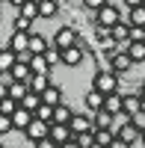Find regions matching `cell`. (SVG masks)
<instances>
[{
  "mask_svg": "<svg viewBox=\"0 0 145 148\" xmlns=\"http://www.w3.org/2000/svg\"><path fill=\"white\" fill-rule=\"evenodd\" d=\"M122 15H124V12H118L116 3H107L104 9L95 12L92 18H95V27H107V30H113L116 24H122Z\"/></svg>",
  "mask_w": 145,
  "mask_h": 148,
  "instance_id": "6da1fadb",
  "label": "cell"
},
{
  "mask_svg": "<svg viewBox=\"0 0 145 148\" xmlns=\"http://www.w3.org/2000/svg\"><path fill=\"white\" fill-rule=\"evenodd\" d=\"M92 89H98L101 95H113V92H118V74H116V71H95Z\"/></svg>",
  "mask_w": 145,
  "mask_h": 148,
  "instance_id": "7a4b0ae2",
  "label": "cell"
},
{
  "mask_svg": "<svg viewBox=\"0 0 145 148\" xmlns=\"http://www.w3.org/2000/svg\"><path fill=\"white\" fill-rule=\"evenodd\" d=\"M80 42V33L71 27V24H62L56 33H53V47H59V51H68V47H74Z\"/></svg>",
  "mask_w": 145,
  "mask_h": 148,
  "instance_id": "3957f363",
  "label": "cell"
},
{
  "mask_svg": "<svg viewBox=\"0 0 145 148\" xmlns=\"http://www.w3.org/2000/svg\"><path fill=\"white\" fill-rule=\"evenodd\" d=\"M24 136H27V139L36 145V142H42V139L51 136V125H47V121H42V119H33V121H30V127L24 130Z\"/></svg>",
  "mask_w": 145,
  "mask_h": 148,
  "instance_id": "277c9868",
  "label": "cell"
},
{
  "mask_svg": "<svg viewBox=\"0 0 145 148\" xmlns=\"http://www.w3.org/2000/svg\"><path fill=\"white\" fill-rule=\"evenodd\" d=\"M116 133H118V139H124L127 145H133V142H139V139H142V130H139L130 119H127V121H122V125L116 127Z\"/></svg>",
  "mask_w": 145,
  "mask_h": 148,
  "instance_id": "5b68a950",
  "label": "cell"
},
{
  "mask_svg": "<svg viewBox=\"0 0 145 148\" xmlns=\"http://www.w3.org/2000/svg\"><path fill=\"white\" fill-rule=\"evenodd\" d=\"M116 119L110 110H98V113H92V121H95V127L98 130H116Z\"/></svg>",
  "mask_w": 145,
  "mask_h": 148,
  "instance_id": "8992f818",
  "label": "cell"
},
{
  "mask_svg": "<svg viewBox=\"0 0 145 148\" xmlns=\"http://www.w3.org/2000/svg\"><path fill=\"white\" fill-rule=\"evenodd\" d=\"M30 36H33V33H15V30H12V36H9V45H6V47H12L15 53L30 51Z\"/></svg>",
  "mask_w": 145,
  "mask_h": 148,
  "instance_id": "52a82bcc",
  "label": "cell"
},
{
  "mask_svg": "<svg viewBox=\"0 0 145 148\" xmlns=\"http://www.w3.org/2000/svg\"><path fill=\"white\" fill-rule=\"evenodd\" d=\"M42 104H47V107H59V104H65V95H62V86H56V83H51V86H47V92L42 95Z\"/></svg>",
  "mask_w": 145,
  "mask_h": 148,
  "instance_id": "ba28073f",
  "label": "cell"
},
{
  "mask_svg": "<svg viewBox=\"0 0 145 148\" xmlns=\"http://www.w3.org/2000/svg\"><path fill=\"white\" fill-rule=\"evenodd\" d=\"M51 47H53V45L47 42L42 33H33V36H30V53H33V56H44Z\"/></svg>",
  "mask_w": 145,
  "mask_h": 148,
  "instance_id": "9c48e42d",
  "label": "cell"
},
{
  "mask_svg": "<svg viewBox=\"0 0 145 148\" xmlns=\"http://www.w3.org/2000/svg\"><path fill=\"white\" fill-rule=\"evenodd\" d=\"M104 101H107V95H101L98 89H89L86 95H83V104H86L89 113H98V110H104Z\"/></svg>",
  "mask_w": 145,
  "mask_h": 148,
  "instance_id": "30bf717a",
  "label": "cell"
},
{
  "mask_svg": "<svg viewBox=\"0 0 145 148\" xmlns=\"http://www.w3.org/2000/svg\"><path fill=\"white\" fill-rule=\"evenodd\" d=\"M83 59H86V53H83L80 45H74V47H68V51H62V65H68V68H77Z\"/></svg>",
  "mask_w": 145,
  "mask_h": 148,
  "instance_id": "8fae6325",
  "label": "cell"
},
{
  "mask_svg": "<svg viewBox=\"0 0 145 148\" xmlns=\"http://www.w3.org/2000/svg\"><path fill=\"white\" fill-rule=\"evenodd\" d=\"M130 68H133V59H130V53H127V51H118V53L113 56V71L122 77V74H127Z\"/></svg>",
  "mask_w": 145,
  "mask_h": 148,
  "instance_id": "7c38bea8",
  "label": "cell"
},
{
  "mask_svg": "<svg viewBox=\"0 0 145 148\" xmlns=\"http://www.w3.org/2000/svg\"><path fill=\"white\" fill-rule=\"evenodd\" d=\"M68 127L74 130V136H77V133H83V130H95V121H92V116H86V113H74V119H71Z\"/></svg>",
  "mask_w": 145,
  "mask_h": 148,
  "instance_id": "4fadbf2b",
  "label": "cell"
},
{
  "mask_svg": "<svg viewBox=\"0 0 145 148\" xmlns=\"http://www.w3.org/2000/svg\"><path fill=\"white\" fill-rule=\"evenodd\" d=\"M51 139L56 145H65V142L74 139V130H71L68 125H51Z\"/></svg>",
  "mask_w": 145,
  "mask_h": 148,
  "instance_id": "5bb4252c",
  "label": "cell"
},
{
  "mask_svg": "<svg viewBox=\"0 0 145 148\" xmlns=\"http://www.w3.org/2000/svg\"><path fill=\"white\" fill-rule=\"evenodd\" d=\"M15 62H18V53L12 47H0V74H12Z\"/></svg>",
  "mask_w": 145,
  "mask_h": 148,
  "instance_id": "9a60e30c",
  "label": "cell"
},
{
  "mask_svg": "<svg viewBox=\"0 0 145 148\" xmlns=\"http://www.w3.org/2000/svg\"><path fill=\"white\" fill-rule=\"evenodd\" d=\"M12 30L15 33H36V21H30L21 12H12Z\"/></svg>",
  "mask_w": 145,
  "mask_h": 148,
  "instance_id": "2e32d148",
  "label": "cell"
},
{
  "mask_svg": "<svg viewBox=\"0 0 145 148\" xmlns=\"http://www.w3.org/2000/svg\"><path fill=\"white\" fill-rule=\"evenodd\" d=\"M104 110H110L113 116H122V113H124V95H122V92H113V95H107V101H104Z\"/></svg>",
  "mask_w": 145,
  "mask_h": 148,
  "instance_id": "e0dca14e",
  "label": "cell"
},
{
  "mask_svg": "<svg viewBox=\"0 0 145 148\" xmlns=\"http://www.w3.org/2000/svg\"><path fill=\"white\" fill-rule=\"evenodd\" d=\"M122 21H127L130 27H145V6H136V9H127Z\"/></svg>",
  "mask_w": 145,
  "mask_h": 148,
  "instance_id": "ac0fdd59",
  "label": "cell"
},
{
  "mask_svg": "<svg viewBox=\"0 0 145 148\" xmlns=\"http://www.w3.org/2000/svg\"><path fill=\"white\" fill-rule=\"evenodd\" d=\"M47 86H51V74H33L30 77V92H36V95H44Z\"/></svg>",
  "mask_w": 145,
  "mask_h": 148,
  "instance_id": "d6986e66",
  "label": "cell"
},
{
  "mask_svg": "<svg viewBox=\"0 0 145 148\" xmlns=\"http://www.w3.org/2000/svg\"><path fill=\"white\" fill-rule=\"evenodd\" d=\"M33 119H36V116L30 113V110H24V107H18V113L12 116V125H15V130H27Z\"/></svg>",
  "mask_w": 145,
  "mask_h": 148,
  "instance_id": "ffe728a7",
  "label": "cell"
},
{
  "mask_svg": "<svg viewBox=\"0 0 145 148\" xmlns=\"http://www.w3.org/2000/svg\"><path fill=\"white\" fill-rule=\"evenodd\" d=\"M142 104H145V101L139 98V92H136V95H124V116H127V119H133L139 110H142Z\"/></svg>",
  "mask_w": 145,
  "mask_h": 148,
  "instance_id": "44dd1931",
  "label": "cell"
},
{
  "mask_svg": "<svg viewBox=\"0 0 145 148\" xmlns=\"http://www.w3.org/2000/svg\"><path fill=\"white\" fill-rule=\"evenodd\" d=\"M110 33H113V39H116L118 45H122V47H127V42H130V24H127V21L116 24V27H113Z\"/></svg>",
  "mask_w": 145,
  "mask_h": 148,
  "instance_id": "7402d4cb",
  "label": "cell"
},
{
  "mask_svg": "<svg viewBox=\"0 0 145 148\" xmlns=\"http://www.w3.org/2000/svg\"><path fill=\"white\" fill-rule=\"evenodd\" d=\"M30 77H33L30 62H15V68H12V80H15V83H30Z\"/></svg>",
  "mask_w": 145,
  "mask_h": 148,
  "instance_id": "603a6c76",
  "label": "cell"
},
{
  "mask_svg": "<svg viewBox=\"0 0 145 148\" xmlns=\"http://www.w3.org/2000/svg\"><path fill=\"white\" fill-rule=\"evenodd\" d=\"M71 119H74V110L68 104H59L53 110V125H71Z\"/></svg>",
  "mask_w": 145,
  "mask_h": 148,
  "instance_id": "cb8c5ba5",
  "label": "cell"
},
{
  "mask_svg": "<svg viewBox=\"0 0 145 148\" xmlns=\"http://www.w3.org/2000/svg\"><path fill=\"white\" fill-rule=\"evenodd\" d=\"M59 0H39V18H53L59 12Z\"/></svg>",
  "mask_w": 145,
  "mask_h": 148,
  "instance_id": "d4e9b609",
  "label": "cell"
},
{
  "mask_svg": "<svg viewBox=\"0 0 145 148\" xmlns=\"http://www.w3.org/2000/svg\"><path fill=\"white\" fill-rule=\"evenodd\" d=\"M116 139H118L116 130H98V127H95V142H98V148H110Z\"/></svg>",
  "mask_w": 145,
  "mask_h": 148,
  "instance_id": "484cf974",
  "label": "cell"
},
{
  "mask_svg": "<svg viewBox=\"0 0 145 148\" xmlns=\"http://www.w3.org/2000/svg\"><path fill=\"white\" fill-rule=\"evenodd\" d=\"M124 51L130 53V59H133V65L136 62H145V42H130Z\"/></svg>",
  "mask_w": 145,
  "mask_h": 148,
  "instance_id": "4316f807",
  "label": "cell"
},
{
  "mask_svg": "<svg viewBox=\"0 0 145 148\" xmlns=\"http://www.w3.org/2000/svg\"><path fill=\"white\" fill-rule=\"evenodd\" d=\"M27 95H30V83H12V86H9V98H15L18 104H21Z\"/></svg>",
  "mask_w": 145,
  "mask_h": 148,
  "instance_id": "83f0119b",
  "label": "cell"
},
{
  "mask_svg": "<svg viewBox=\"0 0 145 148\" xmlns=\"http://www.w3.org/2000/svg\"><path fill=\"white\" fill-rule=\"evenodd\" d=\"M30 68H33V74H51L53 65L47 62L44 56H33V59H30Z\"/></svg>",
  "mask_w": 145,
  "mask_h": 148,
  "instance_id": "f1b7e54d",
  "label": "cell"
},
{
  "mask_svg": "<svg viewBox=\"0 0 145 148\" xmlns=\"http://www.w3.org/2000/svg\"><path fill=\"white\" fill-rule=\"evenodd\" d=\"M74 142H77L80 148H98V142H95V130H83V133H77Z\"/></svg>",
  "mask_w": 145,
  "mask_h": 148,
  "instance_id": "f546056e",
  "label": "cell"
},
{
  "mask_svg": "<svg viewBox=\"0 0 145 148\" xmlns=\"http://www.w3.org/2000/svg\"><path fill=\"white\" fill-rule=\"evenodd\" d=\"M92 36H95V42H98L101 47H107V45H113V42H116V39H113V33L107 30V27H95Z\"/></svg>",
  "mask_w": 145,
  "mask_h": 148,
  "instance_id": "4dcf8cb0",
  "label": "cell"
},
{
  "mask_svg": "<svg viewBox=\"0 0 145 148\" xmlns=\"http://www.w3.org/2000/svg\"><path fill=\"white\" fill-rule=\"evenodd\" d=\"M21 107H24V110H30V113H36V110L42 107V95L30 92V95H27V98H24V101H21Z\"/></svg>",
  "mask_w": 145,
  "mask_h": 148,
  "instance_id": "1f68e13d",
  "label": "cell"
},
{
  "mask_svg": "<svg viewBox=\"0 0 145 148\" xmlns=\"http://www.w3.org/2000/svg\"><path fill=\"white\" fill-rule=\"evenodd\" d=\"M53 110H56V107H47V104H42V107L33 113V116H36V119H42V121H47V125H53Z\"/></svg>",
  "mask_w": 145,
  "mask_h": 148,
  "instance_id": "d6a6232c",
  "label": "cell"
},
{
  "mask_svg": "<svg viewBox=\"0 0 145 148\" xmlns=\"http://www.w3.org/2000/svg\"><path fill=\"white\" fill-rule=\"evenodd\" d=\"M18 12H21V15H27L30 21H39V3H33V0H30V3H24Z\"/></svg>",
  "mask_w": 145,
  "mask_h": 148,
  "instance_id": "836d02e7",
  "label": "cell"
},
{
  "mask_svg": "<svg viewBox=\"0 0 145 148\" xmlns=\"http://www.w3.org/2000/svg\"><path fill=\"white\" fill-rule=\"evenodd\" d=\"M44 59H47L51 65H62V51H59V47H51V51L44 53Z\"/></svg>",
  "mask_w": 145,
  "mask_h": 148,
  "instance_id": "e575fe53",
  "label": "cell"
},
{
  "mask_svg": "<svg viewBox=\"0 0 145 148\" xmlns=\"http://www.w3.org/2000/svg\"><path fill=\"white\" fill-rule=\"evenodd\" d=\"M107 3H110V0H83V9H89L92 15H95V12H98V9H104Z\"/></svg>",
  "mask_w": 145,
  "mask_h": 148,
  "instance_id": "d590c367",
  "label": "cell"
},
{
  "mask_svg": "<svg viewBox=\"0 0 145 148\" xmlns=\"http://www.w3.org/2000/svg\"><path fill=\"white\" fill-rule=\"evenodd\" d=\"M130 42H145V27H130Z\"/></svg>",
  "mask_w": 145,
  "mask_h": 148,
  "instance_id": "8d00e7d4",
  "label": "cell"
},
{
  "mask_svg": "<svg viewBox=\"0 0 145 148\" xmlns=\"http://www.w3.org/2000/svg\"><path fill=\"white\" fill-rule=\"evenodd\" d=\"M9 130H15L12 119H9V116H0V136H3V133H9Z\"/></svg>",
  "mask_w": 145,
  "mask_h": 148,
  "instance_id": "74e56055",
  "label": "cell"
},
{
  "mask_svg": "<svg viewBox=\"0 0 145 148\" xmlns=\"http://www.w3.org/2000/svg\"><path fill=\"white\" fill-rule=\"evenodd\" d=\"M130 121H133V125H136L139 130H145V110H139V113H136L133 119H130Z\"/></svg>",
  "mask_w": 145,
  "mask_h": 148,
  "instance_id": "f35d334b",
  "label": "cell"
},
{
  "mask_svg": "<svg viewBox=\"0 0 145 148\" xmlns=\"http://www.w3.org/2000/svg\"><path fill=\"white\" fill-rule=\"evenodd\" d=\"M36 148H59V145H56L51 136H47V139H42V142H36Z\"/></svg>",
  "mask_w": 145,
  "mask_h": 148,
  "instance_id": "ab89813d",
  "label": "cell"
},
{
  "mask_svg": "<svg viewBox=\"0 0 145 148\" xmlns=\"http://www.w3.org/2000/svg\"><path fill=\"white\" fill-rule=\"evenodd\" d=\"M24 3H30V0H9V6H12V9H15V12H18V9H21Z\"/></svg>",
  "mask_w": 145,
  "mask_h": 148,
  "instance_id": "60d3db41",
  "label": "cell"
},
{
  "mask_svg": "<svg viewBox=\"0 0 145 148\" xmlns=\"http://www.w3.org/2000/svg\"><path fill=\"white\" fill-rule=\"evenodd\" d=\"M110 148H130V145H127V142H124V139H116V142H113V145H110Z\"/></svg>",
  "mask_w": 145,
  "mask_h": 148,
  "instance_id": "b9f144b4",
  "label": "cell"
},
{
  "mask_svg": "<svg viewBox=\"0 0 145 148\" xmlns=\"http://www.w3.org/2000/svg\"><path fill=\"white\" fill-rule=\"evenodd\" d=\"M124 3H127L130 9H136V6H142V0H124Z\"/></svg>",
  "mask_w": 145,
  "mask_h": 148,
  "instance_id": "7bdbcfd3",
  "label": "cell"
},
{
  "mask_svg": "<svg viewBox=\"0 0 145 148\" xmlns=\"http://www.w3.org/2000/svg\"><path fill=\"white\" fill-rule=\"evenodd\" d=\"M59 148H80V145H77L74 139H71V142H65V145H59Z\"/></svg>",
  "mask_w": 145,
  "mask_h": 148,
  "instance_id": "ee69618b",
  "label": "cell"
},
{
  "mask_svg": "<svg viewBox=\"0 0 145 148\" xmlns=\"http://www.w3.org/2000/svg\"><path fill=\"white\" fill-rule=\"evenodd\" d=\"M0 3H9V0H0Z\"/></svg>",
  "mask_w": 145,
  "mask_h": 148,
  "instance_id": "f6af8a7d",
  "label": "cell"
},
{
  "mask_svg": "<svg viewBox=\"0 0 145 148\" xmlns=\"http://www.w3.org/2000/svg\"><path fill=\"white\" fill-rule=\"evenodd\" d=\"M59 3H68V0H59Z\"/></svg>",
  "mask_w": 145,
  "mask_h": 148,
  "instance_id": "bcb514c9",
  "label": "cell"
},
{
  "mask_svg": "<svg viewBox=\"0 0 145 148\" xmlns=\"http://www.w3.org/2000/svg\"><path fill=\"white\" fill-rule=\"evenodd\" d=\"M142 139H145V130H142Z\"/></svg>",
  "mask_w": 145,
  "mask_h": 148,
  "instance_id": "7dc6e473",
  "label": "cell"
},
{
  "mask_svg": "<svg viewBox=\"0 0 145 148\" xmlns=\"http://www.w3.org/2000/svg\"><path fill=\"white\" fill-rule=\"evenodd\" d=\"M110 3H116V0H110Z\"/></svg>",
  "mask_w": 145,
  "mask_h": 148,
  "instance_id": "c3c4849f",
  "label": "cell"
},
{
  "mask_svg": "<svg viewBox=\"0 0 145 148\" xmlns=\"http://www.w3.org/2000/svg\"><path fill=\"white\" fill-rule=\"evenodd\" d=\"M142 6H145V0H142Z\"/></svg>",
  "mask_w": 145,
  "mask_h": 148,
  "instance_id": "681fc988",
  "label": "cell"
},
{
  "mask_svg": "<svg viewBox=\"0 0 145 148\" xmlns=\"http://www.w3.org/2000/svg\"><path fill=\"white\" fill-rule=\"evenodd\" d=\"M142 110H145V104H142Z\"/></svg>",
  "mask_w": 145,
  "mask_h": 148,
  "instance_id": "f907efd6",
  "label": "cell"
},
{
  "mask_svg": "<svg viewBox=\"0 0 145 148\" xmlns=\"http://www.w3.org/2000/svg\"><path fill=\"white\" fill-rule=\"evenodd\" d=\"M0 148H3V145H0Z\"/></svg>",
  "mask_w": 145,
  "mask_h": 148,
  "instance_id": "816d5d0a",
  "label": "cell"
}]
</instances>
